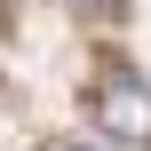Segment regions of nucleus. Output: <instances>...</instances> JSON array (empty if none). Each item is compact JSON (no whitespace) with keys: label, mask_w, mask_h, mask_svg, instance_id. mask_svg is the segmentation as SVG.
Here are the masks:
<instances>
[{"label":"nucleus","mask_w":151,"mask_h":151,"mask_svg":"<svg viewBox=\"0 0 151 151\" xmlns=\"http://www.w3.org/2000/svg\"><path fill=\"white\" fill-rule=\"evenodd\" d=\"M96 127L119 135V143H151V80L143 72L111 64V72L96 80Z\"/></svg>","instance_id":"f257e3e1"},{"label":"nucleus","mask_w":151,"mask_h":151,"mask_svg":"<svg viewBox=\"0 0 151 151\" xmlns=\"http://www.w3.org/2000/svg\"><path fill=\"white\" fill-rule=\"evenodd\" d=\"M80 16H119V0H72Z\"/></svg>","instance_id":"f03ea898"},{"label":"nucleus","mask_w":151,"mask_h":151,"mask_svg":"<svg viewBox=\"0 0 151 151\" xmlns=\"http://www.w3.org/2000/svg\"><path fill=\"white\" fill-rule=\"evenodd\" d=\"M56 151H88V143H56Z\"/></svg>","instance_id":"7ed1b4c3"}]
</instances>
